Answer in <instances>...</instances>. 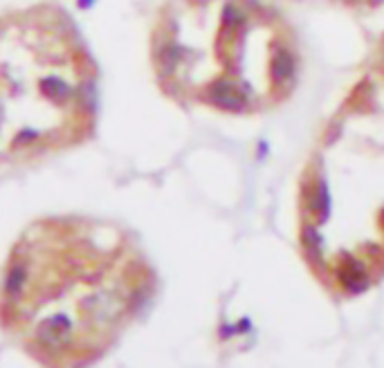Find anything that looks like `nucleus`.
Masks as SVG:
<instances>
[{
    "label": "nucleus",
    "mask_w": 384,
    "mask_h": 368,
    "mask_svg": "<svg viewBox=\"0 0 384 368\" xmlns=\"http://www.w3.org/2000/svg\"><path fill=\"white\" fill-rule=\"evenodd\" d=\"M155 285L120 227L52 215L18 236L0 274V328L43 366H88L108 353Z\"/></svg>",
    "instance_id": "1"
},
{
    "label": "nucleus",
    "mask_w": 384,
    "mask_h": 368,
    "mask_svg": "<svg viewBox=\"0 0 384 368\" xmlns=\"http://www.w3.org/2000/svg\"><path fill=\"white\" fill-rule=\"evenodd\" d=\"M97 66L74 20L43 3L0 14V164L88 142Z\"/></svg>",
    "instance_id": "2"
},
{
    "label": "nucleus",
    "mask_w": 384,
    "mask_h": 368,
    "mask_svg": "<svg viewBox=\"0 0 384 368\" xmlns=\"http://www.w3.org/2000/svg\"><path fill=\"white\" fill-rule=\"evenodd\" d=\"M151 52L166 94L218 111L272 104L294 81L279 23L250 0H173L157 18Z\"/></svg>",
    "instance_id": "3"
}]
</instances>
